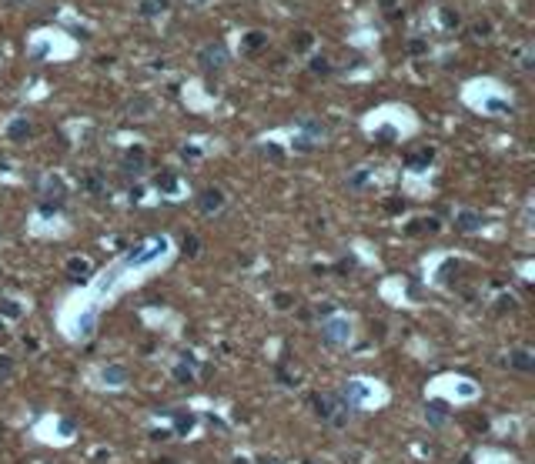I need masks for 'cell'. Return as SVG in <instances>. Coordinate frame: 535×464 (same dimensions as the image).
<instances>
[{
    "label": "cell",
    "instance_id": "6da1fadb",
    "mask_svg": "<svg viewBox=\"0 0 535 464\" xmlns=\"http://www.w3.org/2000/svg\"><path fill=\"white\" fill-rule=\"evenodd\" d=\"M321 337H324V344H345L351 337V324L345 317H331L321 327Z\"/></svg>",
    "mask_w": 535,
    "mask_h": 464
},
{
    "label": "cell",
    "instance_id": "7a4b0ae2",
    "mask_svg": "<svg viewBox=\"0 0 535 464\" xmlns=\"http://www.w3.org/2000/svg\"><path fill=\"white\" fill-rule=\"evenodd\" d=\"M201 64L208 67V70H211V67H221L224 64V47L218 44V47H204V50H201Z\"/></svg>",
    "mask_w": 535,
    "mask_h": 464
},
{
    "label": "cell",
    "instance_id": "3957f363",
    "mask_svg": "<svg viewBox=\"0 0 535 464\" xmlns=\"http://www.w3.org/2000/svg\"><path fill=\"white\" fill-rule=\"evenodd\" d=\"M224 204V194L218 187H211V190H204V194H201V207L208 210V214H211V210H218Z\"/></svg>",
    "mask_w": 535,
    "mask_h": 464
},
{
    "label": "cell",
    "instance_id": "277c9868",
    "mask_svg": "<svg viewBox=\"0 0 535 464\" xmlns=\"http://www.w3.org/2000/svg\"><path fill=\"white\" fill-rule=\"evenodd\" d=\"M67 274H70V281H80V277L90 274V264L84 257H74V261H67Z\"/></svg>",
    "mask_w": 535,
    "mask_h": 464
},
{
    "label": "cell",
    "instance_id": "5b68a950",
    "mask_svg": "<svg viewBox=\"0 0 535 464\" xmlns=\"http://www.w3.org/2000/svg\"><path fill=\"white\" fill-rule=\"evenodd\" d=\"M509 364H512V367H519V371H532V367H535V361H532V354H529V351H522V347H519V351H512Z\"/></svg>",
    "mask_w": 535,
    "mask_h": 464
},
{
    "label": "cell",
    "instance_id": "8992f818",
    "mask_svg": "<svg viewBox=\"0 0 535 464\" xmlns=\"http://www.w3.org/2000/svg\"><path fill=\"white\" fill-rule=\"evenodd\" d=\"M479 224H482V217H479V214H472V210L458 214V227H462V231H475Z\"/></svg>",
    "mask_w": 535,
    "mask_h": 464
},
{
    "label": "cell",
    "instance_id": "52a82bcc",
    "mask_svg": "<svg viewBox=\"0 0 535 464\" xmlns=\"http://www.w3.org/2000/svg\"><path fill=\"white\" fill-rule=\"evenodd\" d=\"M27 134H30V124H27V121H13L10 124V137H13V141H20V137H27Z\"/></svg>",
    "mask_w": 535,
    "mask_h": 464
},
{
    "label": "cell",
    "instance_id": "ba28073f",
    "mask_svg": "<svg viewBox=\"0 0 535 464\" xmlns=\"http://www.w3.org/2000/svg\"><path fill=\"white\" fill-rule=\"evenodd\" d=\"M124 377H127V374H124L121 367H111V371H104V381H114V387L124 384Z\"/></svg>",
    "mask_w": 535,
    "mask_h": 464
},
{
    "label": "cell",
    "instance_id": "9c48e42d",
    "mask_svg": "<svg viewBox=\"0 0 535 464\" xmlns=\"http://www.w3.org/2000/svg\"><path fill=\"white\" fill-rule=\"evenodd\" d=\"M141 164H144V151L137 147V151H131V154H127V167H141Z\"/></svg>",
    "mask_w": 535,
    "mask_h": 464
},
{
    "label": "cell",
    "instance_id": "30bf717a",
    "mask_svg": "<svg viewBox=\"0 0 535 464\" xmlns=\"http://www.w3.org/2000/svg\"><path fill=\"white\" fill-rule=\"evenodd\" d=\"M311 70H314V74H328V60H324V57H314Z\"/></svg>",
    "mask_w": 535,
    "mask_h": 464
},
{
    "label": "cell",
    "instance_id": "8fae6325",
    "mask_svg": "<svg viewBox=\"0 0 535 464\" xmlns=\"http://www.w3.org/2000/svg\"><path fill=\"white\" fill-rule=\"evenodd\" d=\"M294 47H298V50H308V47H311V33H298Z\"/></svg>",
    "mask_w": 535,
    "mask_h": 464
},
{
    "label": "cell",
    "instance_id": "7c38bea8",
    "mask_svg": "<svg viewBox=\"0 0 535 464\" xmlns=\"http://www.w3.org/2000/svg\"><path fill=\"white\" fill-rule=\"evenodd\" d=\"M157 187H164V190H174V177H171V174H161V177H157Z\"/></svg>",
    "mask_w": 535,
    "mask_h": 464
},
{
    "label": "cell",
    "instance_id": "4fadbf2b",
    "mask_svg": "<svg viewBox=\"0 0 535 464\" xmlns=\"http://www.w3.org/2000/svg\"><path fill=\"white\" fill-rule=\"evenodd\" d=\"M3 314H7V317H17V314H20V308H17L13 301H3Z\"/></svg>",
    "mask_w": 535,
    "mask_h": 464
},
{
    "label": "cell",
    "instance_id": "5bb4252c",
    "mask_svg": "<svg viewBox=\"0 0 535 464\" xmlns=\"http://www.w3.org/2000/svg\"><path fill=\"white\" fill-rule=\"evenodd\" d=\"M442 20H445V27H455V23H458V13L445 10V13H442Z\"/></svg>",
    "mask_w": 535,
    "mask_h": 464
},
{
    "label": "cell",
    "instance_id": "9a60e30c",
    "mask_svg": "<svg viewBox=\"0 0 535 464\" xmlns=\"http://www.w3.org/2000/svg\"><path fill=\"white\" fill-rule=\"evenodd\" d=\"M184 251H188V254H198V237H188V241H184Z\"/></svg>",
    "mask_w": 535,
    "mask_h": 464
},
{
    "label": "cell",
    "instance_id": "2e32d148",
    "mask_svg": "<svg viewBox=\"0 0 535 464\" xmlns=\"http://www.w3.org/2000/svg\"><path fill=\"white\" fill-rule=\"evenodd\" d=\"M261 40H265L261 33H248V44H251V47H258V44H261Z\"/></svg>",
    "mask_w": 535,
    "mask_h": 464
},
{
    "label": "cell",
    "instance_id": "e0dca14e",
    "mask_svg": "<svg viewBox=\"0 0 535 464\" xmlns=\"http://www.w3.org/2000/svg\"><path fill=\"white\" fill-rule=\"evenodd\" d=\"M278 308H291V298H288V294H278Z\"/></svg>",
    "mask_w": 535,
    "mask_h": 464
},
{
    "label": "cell",
    "instance_id": "ac0fdd59",
    "mask_svg": "<svg viewBox=\"0 0 535 464\" xmlns=\"http://www.w3.org/2000/svg\"><path fill=\"white\" fill-rule=\"evenodd\" d=\"M201 3H204V0H201Z\"/></svg>",
    "mask_w": 535,
    "mask_h": 464
}]
</instances>
